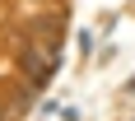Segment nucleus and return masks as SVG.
Segmentation results:
<instances>
[{
	"label": "nucleus",
	"instance_id": "obj_1",
	"mask_svg": "<svg viewBox=\"0 0 135 121\" xmlns=\"http://www.w3.org/2000/svg\"><path fill=\"white\" fill-rule=\"evenodd\" d=\"M28 75H33V84H47L51 79V70H56V51H28Z\"/></svg>",
	"mask_w": 135,
	"mask_h": 121
}]
</instances>
